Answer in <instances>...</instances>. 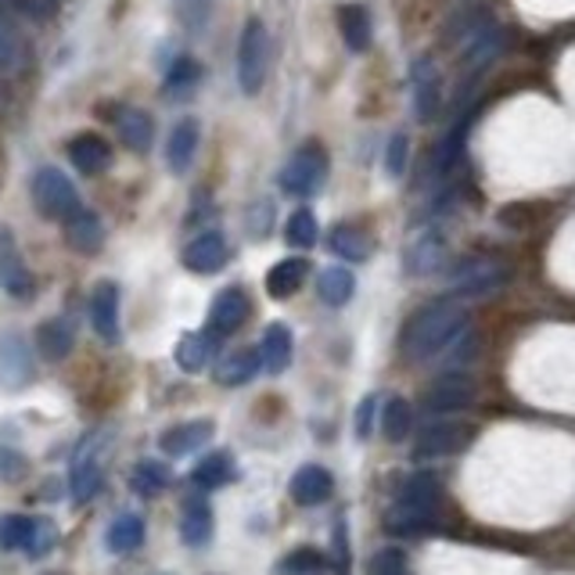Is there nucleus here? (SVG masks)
<instances>
[{
  "label": "nucleus",
  "mask_w": 575,
  "mask_h": 575,
  "mask_svg": "<svg viewBox=\"0 0 575 575\" xmlns=\"http://www.w3.org/2000/svg\"><path fill=\"white\" fill-rule=\"evenodd\" d=\"M446 238L439 235V230H424V235H418L410 244H407V271L414 277H428L435 274L439 266H446Z\"/></svg>",
  "instance_id": "nucleus-17"
},
{
  "label": "nucleus",
  "mask_w": 575,
  "mask_h": 575,
  "mask_svg": "<svg viewBox=\"0 0 575 575\" xmlns=\"http://www.w3.org/2000/svg\"><path fill=\"white\" fill-rule=\"evenodd\" d=\"M91 324L105 342L119 338V285L116 280H97L91 291Z\"/></svg>",
  "instance_id": "nucleus-15"
},
{
  "label": "nucleus",
  "mask_w": 575,
  "mask_h": 575,
  "mask_svg": "<svg viewBox=\"0 0 575 575\" xmlns=\"http://www.w3.org/2000/svg\"><path fill=\"white\" fill-rule=\"evenodd\" d=\"M468 122H471V119H468ZM468 122L460 119L457 127L450 130V137L443 141V148H439V155H435V169H439V173H446V169L460 158V148H464V130H468Z\"/></svg>",
  "instance_id": "nucleus-42"
},
{
  "label": "nucleus",
  "mask_w": 575,
  "mask_h": 575,
  "mask_svg": "<svg viewBox=\"0 0 575 575\" xmlns=\"http://www.w3.org/2000/svg\"><path fill=\"white\" fill-rule=\"evenodd\" d=\"M101 482H105V468H101V457H97V443L80 446V454L72 457V471H69V489L80 504H87L97 493H101Z\"/></svg>",
  "instance_id": "nucleus-13"
},
{
  "label": "nucleus",
  "mask_w": 575,
  "mask_h": 575,
  "mask_svg": "<svg viewBox=\"0 0 575 575\" xmlns=\"http://www.w3.org/2000/svg\"><path fill=\"white\" fill-rule=\"evenodd\" d=\"M410 97H414V112L421 122H432L443 105V87H439V69L432 65V58H418L410 65Z\"/></svg>",
  "instance_id": "nucleus-11"
},
{
  "label": "nucleus",
  "mask_w": 575,
  "mask_h": 575,
  "mask_svg": "<svg viewBox=\"0 0 575 575\" xmlns=\"http://www.w3.org/2000/svg\"><path fill=\"white\" fill-rule=\"evenodd\" d=\"M335 561H338V575H349V536H346V522L335 525Z\"/></svg>",
  "instance_id": "nucleus-45"
},
{
  "label": "nucleus",
  "mask_w": 575,
  "mask_h": 575,
  "mask_svg": "<svg viewBox=\"0 0 575 575\" xmlns=\"http://www.w3.org/2000/svg\"><path fill=\"white\" fill-rule=\"evenodd\" d=\"M332 489H335L332 471L321 468V464H306V468H299L296 475H291V482H288V493H291V500H296L299 507L324 504V500L332 496Z\"/></svg>",
  "instance_id": "nucleus-16"
},
{
  "label": "nucleus",
  "mask_w": 575,
  "mask_h": 575,
  "mask_svg": "<svg viewBox=\"0 0 575 575\" xmlns=\"http://www.w3.org/2000/svg\"><path fill=\"white\" fill-rule=\"evenodd\" d=\"M227 260H230V244L219 230H202V235L191 238L188 249H183V266H188L191 274H219L227 266Z\"/></svg>",
  "instance_id": "nucleus-10"
},
{
  "label": "nucleus",
  "mask_w": 575,
  "mask_h": 575,
  "mask_svg": "<svg viewBox=\"0 0 575 575\" xmlns=\"http://www.w3.org/2000/svg\"><path fill=\"white\" fill-rule=\"evenodd\" d=\"M471 443V428L460 421H432L414 443V457L418 460H439V457H454L464 446Z\"/></svg>",
  "instance_id": "nucleus-8"
},
{
  "label": "nucleus",
  "mask_w": 575,
  "mask_h": 575,
  "mask_svg": "<svg viewBox=\"0 0 575 575\" xmlns=\"http://www.w3.org/2000/svg\"><path fill=\"white\" fill-rule=\"evenodd\" d=\"M371 575H407V554L399 547H382L367 565Z\"/></svg>",
  "instance_id": "nucleus-41"
},
{
  "label": "nucleus",
  "mask_w": 575,
  "mask_h": 575,
  "mask_svg": "<svg viewBox=\"0 0 575 575\" xmlns=\"http://www.w3.org/2000/svg\"><path fill=\"white\" fill-rule=\"evenodd\" d=\"M202 83V65L194 58H177L166 72V97H188Z\"/></svg>",
  "instance_id": "nucleus-38"
},
{
  "label": "nucleus",
  "mask_w": 575,
  "mask_h": 575,
  "mask_svg": "<svg viewBox=\"0 0 575 575\" xmlns=\"http://www.w3.org/2000/svg\"><path fill=\"white\" fill-rule=\"evenodd\" d=\"M471 399H475V382H471V378L468 374H446V378H439V382L421 396V410L432 414V418H439V414L464 410Z\"/></svg>",
  "instance_id": "nucleus-9"
},
{
  "label": "nucleus",
  "mask_w": 575,
  "mask_h": 575,
  "mask_svg": "<svg viewBox=\"0 0 575 575\" xmlns=\"http://www.w3.org/2000/svg\"><path fill=\"white\" fill-rule=\"evenodd\" d=\"M260 367H263V357H260V349H235V352H227L224 360L216 363V382L219 385H227V388H238V385H249L255 374H260Z\"/></svg>",
  "instance_id": "nucleus-23"
},
{
  "label": "nucleus",
  "mask_w": 575,
  "mask_h": 575,
  "mask_svg": "<svg viewBox=\"0 0 575 575\" xmlns=\"http://www.w3.org/2000/svg\"><path fill=\"white\" fill-rule=\"evenodd\" d=\"M266 58H271V36L260 19H249L238 40V87L244 94H260L266 80Z\"/></svg>",
  "instance_id": "nucleus-5"
},
{
  "label": "nucleus",
  "mask_w": 575,
  "mask_h": 575,
  "mask_svg": "<svg viewBox=\"0 0 575 575\" xmlns=\"http://www.w3.org/2000/svg\"><path fill=\"white\" fill-rule=\"evenodd\" d=\"M338 29H342V40H346L352 55H363L374 40L371 11H367L363 4H342L338 8Z\"/></svg>",
  "instance_id": "nucleus-20"
},
{
  "label": "nucleus",
  "mask_w": 575,
  "mask_h": 575,
  "mask_svg": "<svg viewBox=\"0 0 575 575\" xmlns=\"http://www.w3.org/2000/svg\"><path fill=\"white\" fill-rule=\"evenodd\" d=\"M11 4V0H0V8H8Z\"/></svg>",
  "instance_id": "nucleus-48"
},
{
  "label": "nucleus",
  "mask_w": 575,
  "mask_h": 575,
  "mask_svg": "<svg viewBox=\"0 0 575 575\" xmlns=\"http://www.w3.org/2000/svg\"><path fill=\"white\" fill-rule=\"evenodd\" d=\"M316 291H321V302L327 306H346L357 291V277H352L346 266H327L316 280Z\"/></svg>",
  "instance_id": "nucleus-35"
},
{
  "label": "nucleus",
  "mask_w": 575,
  "mask_h": 575,
  "mask_svg": "<svg viewBox=\"0 0 575 575\" xmlns=\"http://www.w3.org/2000/svg\"><path fill=\"white\" fill-rule=\"evenodd\" d=\"M180 540L188 547H205L213 540V507L205 496H191L180 515Z\"/></svg>",
  "instance_id": "nucleus-22"
},
{
  "label": "nucleus",
  "mask_w": 575,
  "mask_h": 575,
  "mask_svg": "<svg viewBox=\"0 0 575 575\" xmlns=\"http://www.w3.org/2000/svg\"><path fill=\"white\" fill-rule=\"evenodd\" d=\"M316 238H321V227H316V216L310 209H296L288 216L285 241L291 244V249H313Z\"/></svg>",
  "instance_id": "nucleus-39"
},
{
  "label": "nucleus",
  "mask_w": 575,
  "mask_h": 575,
  "mask_svg": "<svg viewBox=\"0 0 575 575\" xmlns=\"http://www.w3.org/2000/svg\"><path fill=\"white\" fill-rule=\"evenodd\" d=\"M374 396H367L363 403H360V407H357V435L363 439L367 432H371V418H374Z\"/></svg>",
  "instance_id": "nucleus-47"
},
{
  "label": "nucleus",
  "mask_w": 575,
  "mask_h": 575,
  "mask_svg": "<svg viewBox=\"0 0 575 575\" xmlns=\"http://www.w3.org/2000/svg\"><path fill=\"white\" fill-rule=\"evenodd\" d=\"M306 274H310V263L302 260V255H291V260H280L271 266V274H266V291H271V299H288L296 296L302 288Z\"/></svg>",
  "instance_id": "nucleus-29"
},
{
  "label": "nucleus",
  "mask_w": 575,
  "mask_h": 575,
  "mask_svg": "<svg viewBox=\"0 0 575 575\" xmlns=\"http://www.w3.org/2000/svg\"><path fill=\"white\" fill-rule=\"evenodd\" d=\"M116 130L122 144H127L130 152H148L152 148V137H155V122L148 112H141V108H116Z\"/></svg>",
  "instance_id": "nucleus-24"
},
{
  "label": "nucleus",
  "mask_w": 575,
  "mask_h": 575,
  "mask_svg": "<svg viewBox=\"0 0 575 575\" xmlns=\"http://www.w3.org/2000/svg\"><path fill=\"white\" fill-rule=\"evenodd\" d=\"M324 568H327V561L321 550L299 547V550H288V554L277 561L274 575H324Z\"/></svg>",
  "instance_id": "nucleus-37"
},
{
  "label": "nucleus",
  "mask_w": 575,
  "mask_h": 575,
  "mask_svg": "<svg viewBox=\"0 0 575 575\" xmlns=\"http://www.w3.org/2000/svg\"><path fill=\"white\" fill-rule=\"evenodd\" d=\"M439 479L432 471H410L407 479L399 482L396 489V504H407V507H421V511H432L435 500H439Z\"/></svg>",
  "instance_id": "nucleus-30"
},
{
  "label": "nucleus",
  "mask_w": 575,
  "mask_h": 575,
  "mask_svg": "<svg viewBox=\"0 0 575 575\" xmlns=\"http://www.w3.org/2000/svg\"><path fill=\"white\" fill-rule=\"evenodd\" d=\"M33 271L26 263V255H22L15 235H11L8 227H0V291L11 299H33Z\"/></svg>",
  "instance_id": "nucleus-6"
},
{
  "label": "nucleus",
  "mask_w": 575,
  "mask_h": 575,
  "mask_svg": "<svg viewBox=\"0 0 575 575\" xmlns=\"http://www.w3.org/2000/svg\"><path fill=\"white\" fill-rule=\"evenodd\" d=\"M58 543V525L36 515L0 518V550H22L26 558H44Z\"/></svg>",
  "instance_id": "nucleus-3"
},
{
  "label": "nucleus",
  "mask_w": 575,
  "mask_h": 575,
  "mask_svg": "<svg viewBox=\"0 0 575 575\" xmlns=\"http://www.w3.org/2000/svg\"><path fill=\"white\" fill-rule=\"evenodd\" d=\"M22 471H26V460L11 450H0V479H19Z\"/></svg>",
  "instance_id": "nucleus-46"
},
{
  "label": "nucleus",
  "mask_w": 575,
  "mask_h": 575,
  "mask_svg": "<svg viewBox=\"0 0 575 575\" xmlns=\"http://www.w3.org/2000/svg\"><path fill=\"white\" fill-rule=\"evenodd\" d=\"M511 280V271L496 260H468L454 271V296H468V299H482L493 296Z\"/></svg>",
  "instance_id": "nucleus-7"
},
{
  "label": "nucleus",
  "mask_w": 575,
  "mask_h": 575,
  "mask_svg": "<svg viewBox=\"0 0 575 575\" xmlns=\"http://www.w3.org/2000/svg\"><path fill=\"white\" fill-rule=\"evenodd\" d=\"M230 479H235V457L227 454V450H216V454H205L199 464H194V471H191V482L199 486V489H219V486H227Z\"/></svg>",
  "instance_id": "nucleus-32"
},
{
  "label": "nucleus",
  "mask_w": 575,
  "mask_h": 575,
  "mask_svg": "<svg viewBox=\"0 0 575 575\" xmlns=\"http://www.w3.org/2000/svg\"><path fill=\"white\" fill-rule=\"evenodd\" d=\"M69 163L80 169V173L97 177L112 166V144H108L101 133H76L69 141Z\"/></svg>",
  "instance_id": "nucleus-14"
},
{
  "label": "nucleus",
  "mask_w": 575,
  "mask_h": 575,
  "mask_svg": "<svg viewBox=\"0 0 575 575\" xmlns=\"http://www.w3.org/2000/svg\"><path fill=\"white\" fill-rule=\"evenodd\" d=\"M199 144H202V127L199 119H180L173 130H169V141H166V163L173 173H188L194 155H199Z\"/></svg>",
  "instance_id": "nucleus-19"
},
{
  "label": "nucleus",
  "mask_w": 575,
  "mask_h": 575,
  "mask_svg": "<svg viewBox=\"0 0 575 575\" xmlns=\"http://www.w3.org/2000/svg\"><path fill=\"white\" fill-rule=\"evenodd\" d=\"M410 418H414L410 403L403 396H388L382 407V435L388 443H403L410 435Z\"/></svg>",
  "instance_id": "nucleus-36"
},
{
  "label": "nucleus",
  "mask_w": 575,
  "mask_h": 575,
  "mask_svg": "<svg viewBox=\"0 0 575 575\" xmlns=\"http://www.w3.org/2000/svg\"><path fill=\"white\" fill-rule=\"evenodd\" d=\"M213 0H180V19L188 22L191 29H202V22L209 19Z\"/></svg>",
  "instance_id": "nucleus-44"
},
{
  "label": "nucleus",
  "mask_w": 575,
  "mask_h": 575,
  "mask_svg": "<svg viewBox=\"0 0 575 575\" xmlns=\"http://www.w3.org/2000/svg\"><path fill=\"white\" fill-rule=\"evenodd\" d=\"M144 536H148L144 518L127 511V515L112 518V525H108V532H105V543H108L112 554H133V550L144 547Z\"/></svg>",
  "instance_id": "nucleus-28"
},
{
  "label": "nucleus",
  "mask_w": 575,
  "mask_h": 575,
  "mask_svg": "<svg viewBox=\"0 0 575 575\" xmlns=\"http://www.w3.org/2000/svg\"><path fill=\"white\" fill-rule=\"evenodd\" d=\"M216 335L213 332H191V335H183L177 342V352H173V360L180 371H188V374H199L209 367L213 360V352H216Z\"/></svg>",
  "instance_id": "nucleus-27"
},
{
  "label": "nucleus",
  "mask_w": 575,
  "mask_h": 575,
  "mask_svg": "<svg viewBox=\"0 0 575 575\" xmlns=\"http://www.w3.org/2000/svg\"><path fill=\"white\" fill-rule=\"evenodd\" d=\"M169 468L163 460H141V464H133V471H130V489L137 496H158L163 489L169 486Z\"/></svg>",
  "instance_id": "nucleus-34"
},
{
  "label": "nucleus",
  "mask_w": 575,
  "mask_h": 575,
  "mask_svg": "<svg viewBox=\"0 0 575 575\" xmlns=\"http://www.w3.org/2000/svg\"><path fill=\"white\" fill-rule=\"evenodd\" d=\"M468 332V313L457 299H435L421 306L403 327V352L407 360H432Z\"/></svg>",
  "instance_id": "nucleus-1"
},
{
  "label": "nucleus",
  "mask_w": 575,
  "mask_h": 575,
  "mask_svg": "<svg viewBox=\"0 0 575 575\" xmlns=\"http://www.w3.org/2000/svg\"><path fill=\"white\" fill-rule=\"evenodd\" d=\"M19 61H22L19 36L11 33V26H4V22H0V69H15Z\"/></svg>",
  "instance_id": "nucleus-43"
},
{
  "label": "nucleus",
  "mask_w": 575,
  "mask_h": 575,
  "mask_svg": "<svg viewBox=\"0 0 575 575\" xmlns=\"http://www.w3.org/2000/svg\"><path fill=\"white\" fill-rule=\"evenodd\" d=\"M249 313H252V302L244 296V288H224L209 306V332L216 338L235 335L238 327L249 321Z\"/></svg>",
  "instance_id": "nucleus-12"
},
{
  "label": "nucleus",
  "mask_w": 575,
  "mask_h": 575,
  "mask_svg": "<svg viewBox=\"0 0 575 575\" xmlns=\"http://www.w3.org/2000/svg\"><path fill=\"white\" fill-rule=\"evenodd\" d=\"M432 525H435L432 511L407 507V504H393L388 507V515H385V529L396 532V536H424Z\"/></svg>",
  "instance_id": "nucleus-33"
},
{
  "label": "nucleus",
  "mask_w": 575,
  "mask_h": 575,
  "mask_svg": "<svg viewBox=\"0 0 575 575\" xmlns=\"http://www.w3.org/2000/svg\"><path fill=\"white\" fill-rule=\"evenodd\" d=\"M33 202H36V209H40V216L61 219V224H69L72 216L83 213V202H80L76 183H72V180L61 173V169H55V166L36 169V177H33Z\"/></svg>",
  "instance_id": "nucleus-2"
},
{
  "label": "nucleus",
  "mask_w": 575,
  "mask_h": 575,
  "mask_svg": "<svg viewBox=\"0 0 575 575\" xmlns=\"http://www.w3.org/2000/svg\"><path fill=\"white\" fill-rule=\"evenodd\" d=\"M407 155H410V141L407 133H393L385 144V173L399 180L403 173H407Z\"/></svg>",
  "instance_id": "nucleus-40"
},
{
  "label": "nucleus",
  "mask_w": 575,
  "mask_h": 575,
  "mask_svg": "<svg viewBox=\"0 0 575 575\" xmlns=\"http://www.w3.org/2000/svg\"><path fill=\"white\" fill-rule=\"evenodd\" d=\"M324 180H327V152L316 148V144L299 148L285 163V169H280V191L291 194V199H313L324 188Z\"/></svg>",
  "instance_id": "nucleus-4"
},
{
  "label": "nucleus",
  "mask_w": 575,
  "mask_h": 575,
  "mask_svg": "<svg viewBox=\"0 0 575 575\" xmlns=\"http://www.w3.org/2000/svg\"><path fill=\"white\" fill-rule=\"evenodd\" d=\"M213 432H216V424H213L209 418H202V421H183V424L166 428L163 439H158V446H163L166 457H188V454H194L199 446L209 443Z\"/></svg>",
  "instance_id": "nucleus-18"
},
{
  "label": "nucleus",
  "mask_w": 575,
  "mask_h": 575,
  "mask_svg": "<svg viewBox=\"0 0 575 575\" xmlns=\"http://www.w3.org/2000/svg\"><path fill=\"white\" fill-rule=\"evenodd\" d=\"M327 249H332L338 260H346V263L371 260V238H367L360 227H349V224L332 227V235H327Z\"/></svg>",
  "instance_id": "nucleus-31"
},
{
  "label": "nucleus",
  "mask_w": 575,
  "mask_h": 575,
  "mask_svg": "<svg viewBox=\"0 0 575 575\" xmlns=\"http://www.w3.org/2000/svg\"><path fill=\"white\" fill-rule=\"evenodd\" d=\"M65 241H69V249H76L80 255H94V252H101V244H105V224H101V216L91 213V209H83L76 213L65 224Z\"/></svg>",
  "instance_id": "nucleus-25"
},
{
  "label": "nucleus",
  "mask_w": 575,
  "mask_h": 575,
  "mask_svg": "<svg viewBox=\"0 0 575 575\" xmlns=\"http://www.w3.org/2000/svg\"><path fill=\"white\" fill-rule=\"evenodd\" d=\"M291 352H296V342L285 324H271L260 338V357H263V371L266 374H285L291 363Z\"/></svg>",
  "instance_id": "nucleus-26"
},
{
  "label": "nucleus",
  "mask_w": 575,
  "mask_h": 575,
  "mask_svg": "<svg viewBox=\"0 0 575 575\" xmlns=\"http://www.w3.org/2000/svg\"><path fill=\"white\" fill-rule=\"evenodd\" d=\"M36 352H40L44 360H65L72 346H76V332H72L69 321H61V316H51V321H44L40 327H36Z\"/></svg>",
  "instance_id": "nucleus-21"
}]
</instances>
